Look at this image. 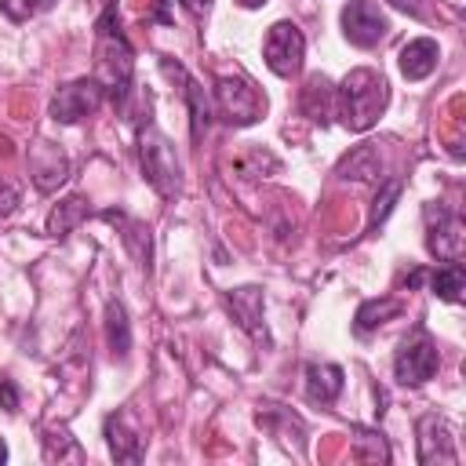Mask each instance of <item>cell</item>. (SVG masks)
<instances>
[{"mask_svg": "<svg viewBox=\"0 0 466 466\" xmlns=\"http://www.w3.org/2000/svg\"><path fill=\"white\" fill-rule=\"evenodd\" d=\"M437 368H441V353L426 331H415L411 339H404L393 357V375L400 386H422L426 379L437 375Z\"/></svg>", "mask_w": 466, "mask_h": 466, "instance_id": "5", "label": "cell"}, {"mask_svg": "<svg viewBox=\"0 0 466 466\" xmlns=\"http://www.w3.org/2000/svg\"><path fill=\"white\" fill-rule=\"evenodd\" d=\"M437 58H441L437 40H430V36L408 40V44L400 47V73H404L408 80H426V76L437 69Z\"/></svg>", "mask_w": 466, "mask_h": 466, "instance_id": "13", "label": "cell"}, {"mask_svg": "<svg viewBox=\"0 0 466 466\" xmlns=\"http://www.w3.org/2000/svg\"><path fill=\"white\" fill-rule=\"evenodd\" d=\"M55 0H0V11L11 18V22H29L33 15L40 11H51Z\"/></svg>", "mask_w": 466, "mask_h": 466, "instance_id": "26", "label": "cell"}, {"mask_svg": "<svg viewBox=\"0 0 466 466\" xmlns=\"http://www.w3.org/2000/svg\"><path fill=\"white\" fill-rule=\"evenodd\" d=\"M87 215H91L87 200H84V197H69V200H62V204L47 215V233H51V237H66V233H73Z\"/></svg>", "mask_w": 466, "mask_h": 466, "instance_id": "18", "label": "cell"}, {"mask_svg": "<svg viewBox=\"0 0 466 466\" xmlns=\"http://www.w3.org/2000/svg\"><path fill=\"white\" fill-rule=\"evenodd\" d=\"M353 459L357 462H390L386 437L368 426H353Z\"/></svg>", "mask_w": 466, "mask_h": 466, "instance_id": "23", "label": "cell"}, {"mask_svg": "<svg viewBox=\"0 0 466 466\" xmlns=\"http://www.w3.org/2000/svg\"><path fill=\"white\" fill-rule=\"evenodd\" d=\"M98 47H95V58H98V80L102 87L113 95V102L124 109L127 102V91H131V44L127 36L120 33V18H116V4H109L98 18Z\"/></svg>", "mask_w": 466, "mask_h": 466, "instance_id": "1", "label": "cell"}, {"mask_svg": "<svg viewBox=\"0 0 466 466\" xmlns=\"http://www.w3.org/2000/svg\"><path fill=\"white\" fill-rule=\"evenodd\" d=\"M160 69L167 76H178L182 80V95H186V106H189V127H193V142H200V135L208 131V120H211V102L204 95V87L171 58H160Z\"/></svg>", "mask_w": 466, "mask_h": 466, "instance_id": "11", "label": "cell"}, {"mask_svg": "<svg viewBox=\"0 0 466 466\" xmlns=\"http://www.w3.org/2000/svg\"><path fill=\"white\" fill-rule=\"evenodd\" d=\"M342 178H379V157L371 146H357L342 164H339Z\"/></svg>", "mask_w": 466, "mask_h": 466, "instance_id": "24", "label": "cell"}, {"mask_svg": "<svg viewBox=\"0 0 466 466\" xmlns=\"http://www.w3.org/2000/svg\"><path fill=\"white\" fill-rule=\"evenodd\" d=\"M226 306L233 309V317H237V324L244 331H251L255 339H266V328L258 324L262 320V291L258 288H237V291H229L226 295Z\"/></svg>", "mask_w": 466, "mask_h": 466, "instance_id": "15", "label": "cell"}, {"mask_svg": "<svg viewBox=\"0 0 466 466\" xmlns=\"http://www.w3.org/2000/svg\"><path fill=\"white\" fill-rule=\"evenodd\" d=\"M182 7H186L189 15H208V11H211V0H182Z\"/></svg>", "mask_w": 466, "mask_h": 466, "instance_id": "29", "label": "cell"}, {"mask_svg": "<svg viewBox=\"0 0 466 466\" xmlns=\"http://www.w3.org/2000/svg\"><path fill=\"white\" fill-rule=\"evenodd\" d=\"M153 18H160V22H171V15H167V0H157V15Z\"/></svg>", "mask_w": 466, "mask_h": 466, "instance_id": "30", "label": "cell"}, {"mask_svg": "<svg viewBox=\"0 0 466 466\" xmlns=\"http://www.w3.org/2000/svg\"><path fill=\"white\" fill-rule=\"evenodd\" d=\"M419 462L430 466V462H448L455 466L459 455H455V444H451V430L444 419L437 415H422L419 419Z\"/></svg>", "mask_w": 466, "mask_h": 466, "instance_id": "10", "label": "cell"}, {"mask_svg": "<svg viewBox=\"0 0 466 466\" xmlns=\"http://www.w3.org/2000/svg\"><path fill=\"white\" fill-rule=\"evenodd\" d=\"M106 444H109V455L116 462H138L142 459V437H138V430L127 426V415L106 419Z\"/></svg>", "mask_w": 466, "mask_h": 466, "instance_id": "14", "label": "cell"}, {"mask_svg": "<svg viewBox=\"0 0 466 466\" xmlns=\"http://www.w3.org/2000/svg\"><path fill=\"white\" fill-rule=\"evenodd\" d=\"M397 197H400V182H397V178H390V182L379 186V193H375V200H371V211H368V229H371V233L390 218Z\"/></svg>", "mask_w": 466, "mask_h": 466, "instance_id": "25", "label": "cell"}, {"mask_svg": "<svg viewBox=\"0 0 466 466\" xmlns=\"http://www.w3.org/2000/svg\"><path fill=\"white\" fill-rule=\"evenodd\" d=\"M102 98H106L102 80H98V76H80V80L62 84V87L55 91V98H51V116H55L58 124H76V120H84L87 113H95V109L102 106Z\"/></svg>", "mask_w": 466, "mask_h": 466, "instance_id": "7", "label": "cell"}, {"mask_svg": "<svg viewBox=\"0 0 466 466\" xmlns=\"http://www.w3.org/2000/svg\"><path fill=\"white\" fill-rule=\"evenodd\" d=\"M106 342L116 357H127V350H131V324H127V313L120 302L106 306Z\"/></svg>", "mask_w": 466, "mask_h": 466, "instance_id": "22", "label": "cell"}, {"mask_svg": "<svg viewBox=\"0 0 466 466\" xmlns=\"http://www.w3.org/2000/svg\"><path fill=\"white\" fill-rule=\"evenodd\" d=\"M106 218L109 222H116V226H124V244L131 248V255L142 262V266H149V255H153V248H149V229L142 226V222H135V218H124L120 211H106Z\"/></svg>", "mask_w": 466, "mask_h": 466, "instance_id": "21", "label": "cell"}, {"mask_svg": "<svg viewBox=\"0 0 466 466\" xmlns=\"http://www.w3.org/2000/svg\"><path fill=\"white\" fill-rule=\"evenodd\" d=\"M138 157H142V175H146V182L160 193V197H175L178 193V175H182V167H178V157H175V146L167 142V135L164 131H157L153 124H146L142 131H138Z\"/></svg>", "mask_w": 466, "mask_h": 466, "instance_id": "3", "label": "cell"}, {"mask_svg": "<svg viewBox=\"0 0 466 466\" xmlns=\"http://www.w3.org/2000/svg\"><path fill=\"white\" fill-rule=\"evenodd\" d=\"M404 306L397 302V299H368V302H360V309H357V317H353V328L360 331V335H368V331H375L379 324H386L390 317H397Z\"/></svg>", "mask_w": 466, "mask_h": 466, "instance_id": "20", "label": "cell"}, {"mask_svg": "<svg viewBox=\"0 0 466 466\" xmlns=\"http://www.w3.org/2000/svg\"><path fill=\"white\" fill-rule=\"evenodd\" d=\"M18 200H22V193H18L11 182L0 178V215H11V211L18 208Z\"/></svg>", "mask_w": 466, "mask_h": 466, "instance_id": "27", "label": "cell"}, {"mask_svg": "<svg viewBox=\"0 0 466 466\" xmlns=\"http://www.w3.org/2000/svg\"><path fill=\"white\" fill-rule=\"evenodd\" d=\"M302 113L309 116V120H317V124H328V116H331V109H335V87L328 84V76H309L306 80V87H302Z\"/></svg>", "mask_w": 466, "mask_h": 466, "instance_id": "17", "label": "cell"}, {"mask_svg": "<svg viewBox=\"0 0 466 466\" xmlns=\"http://www.w3.org/2000/svg\"><path fill=\"white\" fill-rule=\"evenodd\" d=\"M29 171H33L36 189H40V193H51L55 186H62V182L69 178V160H66V153H62L58 146L40 142V146L33 149V157H29Z\"/></svg>", "mask_w": 466, "mask_h": 466, "instance_id": "12", "label": "cell"}, {"mask_svg": "<svg viewBox=\"0 0 466 466\" xmlns=\"http://www.w3.org/2000/svg\"><path fill=\"white\" fill-rule=\"evenodd\" d=\"M430 291H433L437 299H444V302H459L462 291H466V273H462V266H459V262L437 266V269L430 273Z\"/></svg>", "mask_w": 466, "mask_h": 466, "instance_id": "19", "label": "cell"}, {"mask_svg": "<svg viewBox=\"0 0 466 466\" xmlns=\"http://www.w3.org/2000/svg\"><path fill=\"white\" fill-rule=\"evenodd\" d=\"M342 382L339 364H306V397L313 404H331L342 393Z\"/></svg>", "mask_w": 466, "mask_h": 466, "instance_id": "16", "label": "cell"}, {"mask_svg": "<svg viewBox=\"0 0 466 466\" xmlns=\"http://www.w3.org/2000/svg\"><path fill=\"white\" fill-rule=\"evenodd\" d=\"M426 248L441 262H459L466 237H462V218L444 208V204H426Z\"/></svg>", "mask_w": 466, "mask_h": 466, "instance_id": "8", "label": "cell"}, {"mask_svg": "<svg viewBox=\"0 0 466 466\" xmlns=\"http://www.w3.org/2000/svg\"><path fill=\"white\" fill-rule=\"evenodd\" d=\"M237 4H240V7H262L266 0H237Z\"/></svg>", "mask_w": 466, "mask_h": 466, "instance_id": "31", "label": "cell"}, {"mask_svg": "<svg viewBox=\"0 0 466 466\" xmlns=\"http://www.w3.org/2000/svg\"><path fill=\"white\" fill-rule=\"evenodd\" d=\"M0 408L4 411H18V386L11 379H0Z\"/></svg>", "mask_w": 466, "mask_h": 466, "instance_id": "28", "label": "cell"}, {"mask_svg": "<svg viewBox=\"0 0 466 466\" xmlns=\"http://www.w3.org/2000/svg\"><path fill=\"white\" fill-rule=\"evenodd\" d=\"M4 459H7V444L0 441V462H4Z\"/></svg>", "mask_w": 466, "mask_h": 466, "instance_id": "32", "label": "cell"}, {"mask_svg": "<svg viewBox=\"0 0 466 466\" xmlns=\"http://www.w3.org/2000/svg\"><path fill=\"white\" fill-rule=\"evenodd\" d=\"M215 106L222 113V120L237 124V127H248L255 124L262 113H266V95L248 80V76H229L222 73L215 80Z\"/></svg>", "mask_w": 466, "mask_h": 466, "instance_id": "4", "label": "cell"}, {"mask_svg": "<svg viewBox=\"0 0 466 466\" xmlns=\"http://www.w3.org/2000/svg\"><path fill=\"white\" fill-rule=\"evenodd\" d=\"M386 29H390V22H386V15L375 0H350L342 7V33H346L350 44L375 47L386 36Z\"/></svg>", "mask_w": 466, "mask_h": 466, "instance_id": "9", "label": "cell"}, {"mask_svg": "<svg viewBox=\"0 0 466 466\" xmlns=\"http://www.w3.org/2000/svg\"><path fill=\"white\" fill-rule=\"evenodd\" d=\"M262 55H266V66H269L277 76H295V73L302 69L306 36L299 33L295 22H273L269 33H266Z\"/></svg>", "mask_w": 466, "mask_h": 466, "instance_id": "6", "label": "cell"}, {"mask_svg": "<svg viewBox=\"0 0 466 466\" xmlns=\"http://www.w3.org/2000/svg\"><path fill=\"white\" fill-rule=\"evenodd\" d=\"M386 98H390V87L375 69H353L335 87V109L350 131H368L386 109Z\"/></svg>", "mask_w": 466, "mask_h": 466, "instance_id": "2", "label": "cell"}]
</instances>
